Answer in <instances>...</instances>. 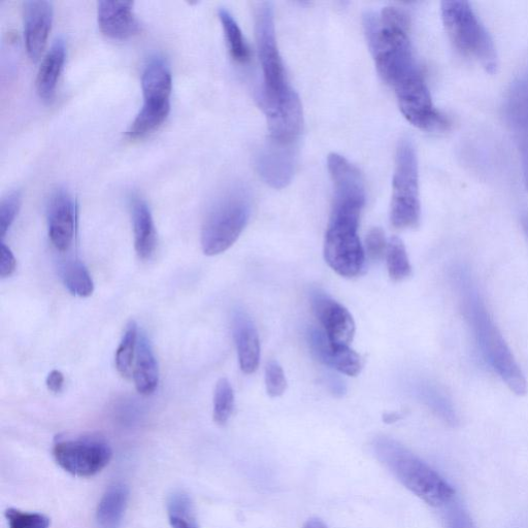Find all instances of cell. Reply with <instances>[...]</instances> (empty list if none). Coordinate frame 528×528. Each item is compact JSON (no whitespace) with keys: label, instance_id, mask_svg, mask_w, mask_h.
<instances>
[{"label":"cell","instance_id":"1","mask_svg":"<svg viewBox=\"0 0 528 528\" xmlns=\"http://www.w3.org/2000/svg\"><path fill=\"white\" fill-rule=\"evenodd\" d=\"M376 69L394 91L405 118L414 126L438 131L448 119L435 106L418 68L408 33V18L396 8L370 12L363 18Z\"/></svg>","mask_w":528,"mask_h":528},{"label":"cell","instance_id":"2","mask_svg":"<svg viewBox=\"0 0 528 528\" xmlns=\"http://www.w3.org/2000/svg\"><path fill=\"white\" fill-rule=\"evenodd\" d=\"M255 32L263 77L258 101L268 118L270 135L278 139L300 136L304 124L302 104L286 77L277 45L274 7L271 3L257 5Z\"/></svg>","mask_w":528,"mask_h":528},{"label":"cell","instance_id":"3","mask_svg":"<svg viewBox=\"0 0 528 528\" xmlns=\"http://www.w3.org/2000/svg\"><path fill=\"white\" fill-rule=\"evenodd\" d=\"M365 205V186L351 181L335 185L324 257L328 266L345 278L358 276L365 266L366 253L358 236L359 219Z\"/></svg>","mask_w":528,"mask_h":528},{"label":"cell","instance_id":"4","mask_svg":"<svg viewBox=\"0 0 528 528\" xmlns=\"http://www.w3.org/2000/svg\"><path fill=\"white\" fill-rule=\"evenodd\" d=\"M462 315L471 327L476 344L490 369L518 396L528 392V383L498 325L491 317L470 276L458 274Z\"/></svg>","mask_w":528,"mask_h":528},{"label":"cell","instance_id":"5","mask_svg":"<svg viewBox=\"0 0 528 528\" xmlns=\"http://www.w3.org/2000/svg\"><path fill=\"white\" fill-rule=\"evenodd\" d=\"M374 448L377 458L392 475L427 505L443 508L453 502L454 488L403 445L380 438Z\"/></svg>","mask_w":528,"mask_h":528},{"label":"cell","instance_id":"6","mask_svg":"<svg viewBox=\"0 0 528 528\" xmlns=\"http://www.w3.org/2000/svg\"><path fill=\"white\" fill-rule=\"evenodd\" d=\"M249 189L236 184L225 189L211 207L202 230V247L208 256L219 255L233 246L251 216Z\"/></svg>","mask_w":528,"mask_h":528},{"label":"cell","instance_id":"7","mask_svg":"<svg viewBox=\"0 0 528 528\" xmlns=\"http://www.w3.org/2000/svg\"><path fill=\"white\" fill-rule=\"evenodd\" d=\"M442 19L451 43L460 54L480 63L489 74L497 72V49L469 3L444 2Z\"/></svg>","mask_w":528,"mask_h":528},{"label":"cell","instance_id":"8","mask_svg":"<svg viewBox=\"0 0 528 528\" xmlns=\"http://www.w3.org/2000/svg\"><path fill=\"white\" fill-rule=\"evenodd\" d=\"M421 217L419 174L415 147L408 139L396 150L390 220L396 229L418 226Z\"/></svg>","mask_w":528,"mask_h":528},{"label":"cell","instance_id":"9","mask_svg":"<svg viewBox=\"0 0 528 528\" xmlns=\"http://www.w3.org/2000/svg\"><path fill=\"white\" fill-rule=\"evenodd\" d=\"M57 465L69 474L89 478L101 473L112 460L110 445L98 438L59 440L53 447Z\"/></svg>","mask_w":528,"mask_h":528},{"label":"cell","instance_id":"10","mask_svg":"<svg viewBox=\"0 0 528 528\" xmlns=\"http://www.w3.org/2000/svg\"><path fill=\"white\" fill-rule=\"evenodd\" d=\"M506 112L521 158L523 183L528 191V66L511 86Z\"/></svg>","mask_w":528,"mask_h":528},{"label":"cell","instance_id":"11","mask_svg":"<svg viewBox=\"0 0 528 528\" xmlns=\"http://www.w3.org/2000/svg\"><path fill=\"white\" fill-rule=\"evenodd\" d=\"M312 307L328 341L336 346H350L355 335V322L351 313L320 291L313 293Z\"/></svg>","mask_w":528,"mask_h":528},{"label":"cell","instance_id":"12","mask_svg":"<svg viewBox=\"0 0 528 528\" xmlns=\"http://www.w3.org/2000/svg\"><path fill=\"white\" fill-rule=\"evenodd\" d=\"M294 145L274 141L264 146L256 157V167L261 178L271 187L285 188L292 180L295 168Z\"/></svg>","mask_w":528,"mask_h":528},{"label":"cell","instance_id":"13","mask_svg":"<svg viewBox=\"0 0 528 528\" xmlns=\"http://www.w3.org/2000/svg\"><path fill=\"white\" fill-rule=\"evenodd\" d=\"M53 22V6L46 0H30L24 5V37L32 61L43 55Z\"/></svg>","mask_w":528,"mask_h":528},{"label":"cell","instance_id":"14","mask_svg":"<svg viewBox=\"0 0 528 528\" xmlns=\"http://www.w3.org/2000/svg\"><path fill=\"white\" fill-rule=\"evenodd\" d=\"M76 208L72 196L64 191H56L50 201L48 211L49 238L60 252L68 251L74 241Z\"/></svg>","mask_w":528,"mask_h":528},{"label":"cell","instance_id":"15","mask_svg":"<svg viewBox=\"0 0 528 528\" xmlns=\"http://www.w3.org/2000/svg\"><path fill=\"white\" fill-rule=\"evenodd\" d=\"M309 345L314 356L324 366L355 377L363 367L361 357L349 346H336L330 343L323 330L312 327L308 334Z\"/></svg>","mask_w":528,"mask_h":528},{"label":"cell","instance_id":"16","mask_svg":"<svg viewBox=\"0 0 528 528\" xmlns=\"http://www.w3.org/2000/svg\"><path fill=\"white\" fill-rule=\"evenodd\" d=\"M132 2H99L97 19L105 36L113 40H127L140 31V22Z\"/></svg>","mask_w":528,"mask_h":528},{"label":"cell","instance_id":"17","mask_svg":"<svg viewBox=\"0 0 528 528\" xmlns=\"http://www.w3.org/2000/svg\"><path fill=\"white\" fill-rule=\"evenodd\" d=\"M144 106L171 107L173 78L169 66L159 58L152 59L142 76Z\"/></svg>","mask_w":528,"mask_h":528},{"label":"cell","instance_id":"18","mask_svg":"<svg viewBox=\"0 0 528 528\" xmlns=\"http://www.w3.org/2000/svg\"><path fill=\"white\" fill-rule=\"evenodd\" d=\"M234 336L242 371L247 375L254 374L259 367L260 341L253 321L245 312L235 314Z\"/></svg>","mask_w":528,"mask_h":528},{"label":"cell","instance_id":"19","mask_svg":"<svg viewBox=\"0 0 528 528\" xmlns=\"http://www.w3.org/2000/svg\"><path fill=\"white\" fill-rule=\"evenodd\" d=\"M129 489L117 483L110 486L99 501L96 522L99 528H121L128 506Z\"/></svg>","mask_w":528,"mask_h":528},{"label":"cell","instance_id":"20","mask_svg":"<svg viewBox=\"0 0 528 528\" xmlns=\"http://www.w3.org/2000/svg\"><path fill=\"white\" fill-rule=\"evenodd\" d=\"M134 380L138 392L148 396L155 392L159 383L158 363L152 346L145 336L138 342L134 367Z\"/></svg>","mask_w":528,"mask_h":528},{"label":"cell","instance_id":"21","mask_svg":"<svg viewBox=\"0 0 528 528\" xmlns=\"http://www.w3.org/2000/svg\"><path fill=\"white\" fill-rule=\"evenodd\" d=\"M134 221L135 248L141 259H150L156 249V229L153 217L147 204L136 200L132 205Z\"/></svg>","mask_w":528,"mask_h":528},{"label":"cell","instance_id":"22","mask_svg":"<svg viewBox=\"0 0 528 528\" xmlns=\"http://www.w3.org/2000/svg\"><path fill=\"white\" fill-rule=\"evenodd\" d=\"M64 61L65 46L63 41L58 40L43 59L36 80L37 91L44 101H51L53 98Z\"/></svg>","mask_w":528,"mask_h":528},{"label":"cell","instance_id":"23","mask_svg":"<svg viewBox=\"0 0 528 528\" xmlns=\"http://www.w3.org/2000/svg\"><path fill=\"white\" fill-rule=\"evenodd\" d=\"M138 338V325L135 321H130L116 351V368L118 373L125 379L130 378L132 373H134Z\"/></svg>","mask_w":528,"mask_h":528},{"label":"cell","instance_id":"24","mask_svg":"<svg viewBox=\"0 0 528 528\" xmlns=\"http://www.w3.org/2000/svg\"><path fill=\"white\" fill-rule=\"evenodd\" d=\"M168 516L172 528H201L190 495L185 491L177 490L170 495Z\"/></svg>","mask_w":528,"mask_h":528},{"label":"cell","instance_id":"25","mask_svg":"<svg viewBox=\"0 0 528 528\" xmlns=\"http://www.w3.org/2000/svg\"><path fill=\"white\" fill-rule=\"evenodd\" d=\"M219 19L224 30L230 56L238 63H247L250 60V49L237 21L224 9L219 10Z\"/></svg>","mask_w":528,"mask_h":528},{"label":"cell","instance_id":"26","mask_svg":"<svg viewBox=\"0 0 528 528\" xmlns=\"http://www.w3.org/2000/svg\"><path fill=\"white\" fill-rule=\"evenodd\" d=\"M389 277L396 282L411 276L412 266L403 241L398 237L390 239L386 252Z\"/></svg>","mask_w":528,"mask_h":528},{"label":"cell","instance_id":"27","mask_svg":"<svg viewBox=\"0 0 528 528\" xmlns=\"http://www.w3.org/2000/svg\"><path fill=\"white\" fill-rule=\"evenodd\" d=\"M63 280L66 288L74 295L88 297L94 291L93 280L80 261L66 263L63 269Z\"/></svg>","mask_w":528,"mask_h":528},{"label":"cell","instance_id":"28","mask_svg":"<svg viewBox=\"0 0 528 528\" xmlns=\"http://www.w3.org/2000/svg\"><path fill=\"white\" fill-rule=\"evenodd\" d=\"M235 408V394L229 381L222 378L218 381L214 393V421L220 425H225Z\"/></svg>","mask_w":528,"mask_h":528},{"label":"cell","instance_id":"29","mask_svg":"<svg viewBox=\"0 0 528 528\" xmlns=\"http://www.w3.org/2000/svg\"><path fill=\"white\" fill-rule=\"evenodd\" d=\"M9 528H50V518L41 513L10 508L6 511Z\"/></svg>","mask_w":528,"mask_h":528},{"label":"cell","instance_id":"30","mask_svg":"<svg viewBox=\"0 0 528 528\" xmlns=\"http://www.w3.org/2000/svg\"><path fill=\"white\" fill-rule=\"evenodd\" d=\"M21 206V195L19 192H12L3 198L0 204V231L4 238L18 215Z\"/></svg>","mask_w":528,"mask_h":528},{"label":"cell","instance_id":"31","mask_svg":"<svg viewBox=\"0 0 528 528\" xmlns=\"http://www.w3.org/2000/svg\"><path fill=\"white\" fill-rule=\"evenodd\" d=\"M266 386L267 392L271 398H279L287 389V380L285 373L276 360L268 363L266 369Z\"/></svg>","mask_w":528,"mask_h":528},{"label":"cell","instance_id":"32","mask_svg":"<svg viewBox=\"0 0 528 528\" xmlns=\"http://www.w3.org/2000/svg\"><path fill=\"white\" fill-rule=\"evenodd\" d=\"M366 247L367 253L372 260L378 261L383 258L387 252L388 243L386 242L384 231L381 228L375 227L370 230Z\"/></svg>","mask_w":528,"mask_h":528},{"label":"cell","instance_id":"33","mask_svg":"<svg viewBox=\"0 0 528 528\" xmlns=\"http://www.w3.org/2000/svg\"><path fill=\"white\" fill-rule=\"evenodd\" d=\"M447 528H477L467 511L454 506L448 509Z\"/></svg>","mask_w":528,"mask_h":528},{"label":"cell","instance_id":"34","mask_svg":"<svg viewBox=\"0 0 528 528\" xmlns=\"http://www.w3.org/2000/svg\"><path fill=\"white\" fill-rule=\"evenodd\" d=\"M17 268V261L11 249L2 243L0 248V277H11Z\"/></svg>","mask_w":528,"mask_h":528},{"label":"cell","instance_id":"35","mask_svg":"<svg viewBox=\"0 0 528 528\" xmlns=\"http://www.w3.org/2000/svg\"><path fill=\"white\" fill-rule=\"evenodd\" d=\"M48 389L53 393H60L64 386V376L60 371H52L46 381Z\"/></svg>","mask_w":528,"mask_h":528},{"label":"cell","instance_id":"36","mask_svg":"<svg viewBox=\"0 0 528 528\" xmlns=\"http://www.w3.org/2000/svg\"><path fill=\"white\" fill-rule=\"evenodd\" d=\"M303 528H328V526L321 519L311 518L304 524Z\"/></svg>","mask_w":528,"mask_h":528},{"label":"cell","instance_id":"37","mask_svg":"<svg viewBox=\"0 0 528 528\" xmlns=\"http://www.w3.org/2000/svg\"><path fill=\"white\" fill-rule=\"evenodd\" d=\"M400 418L401 416L398 413H390V414H386L383 419L386 423H394L398 421Z\"/></svg>","mask_w":528,"mask_h":528},{"label":"cell","instance_id":"38","mask_svg":"<svg viewBox=\"0 0 528 528\" xmlns=\"http://www.w3.org/2000/svg\"><path fill=\"white\" fill-rule=\"evenodd\" d=\"M522 227H523L524 235H525V238L528 244V214L522 217Z\"/></svg>","mask_w":528,"mask_h":528}]
</instances>
